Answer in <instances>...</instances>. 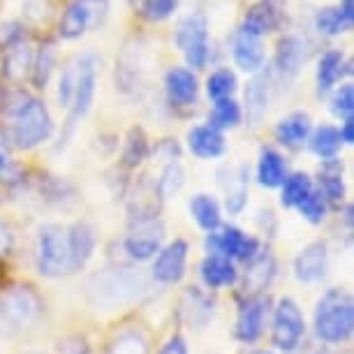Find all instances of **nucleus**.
Masks as SVG:
<instances>
[{
    "mask_svg": "<svg viewBox=\"0 0 354 354\" xmlns=\"http://www.w3.org/2000/svg\"><path fill=\"white\" fill-rule=\"evenodd\" d=\"M0 113L8 121V139L17 149H35L51 137L53 121L42 100L30 97L28 93L17 88L8 93L0 102Z\"/></svg>",
    "mask_w": 354,
    "mask_h": 354,
    "instance_id": "f257e3e1",
    "label": "nucleus"
},
{
    "mask_svg": "<svg viewBox=\"0 0 354 354\" xmlns=\"http://www.w3.org/2000/svg\"><path fill=\"white\" fill-rule=\"evenodd\" d=\"M146 287L149 283L142 273L130 269H109L91 276L86 283V292L95 306L111 310L139 299L146 292Z\"/></svg>",
    "mask_w": 354,
    "mask_h": 354,
    "instance_id": "f03ea898",
    "label": "nucleus"
},
{
    "mask_svg": "<svg viewBox=\"0 0 354 354\" xmlns=\"http://www.w3.org/2000/svg\"><path fill=\"white\" fill-rule=\"evenodd\" d=\"M354 329V304L352 294L336 287L329 290L317 301L315 308V333L319 340L329 345L345 343Z\"/></svg>",
    "mask_w": 354,
    "mask_h": 354,
    "instance_id": "7ed1b4c3",
    "label": "nucleus"
},
{
    "mask_svg": "<svg viewBox=\"0 0 354 354\" xmlns=\"http://www.w3.org/2000/svg\"><path fill=\"white\" fill-rule=\"evenodd\" d=\"M102 65V58L95 51H84L79 53V72H77V82L75 91H72V100L68 106V121H65V130L61 135V144L56 149H63L68 144V139L75 132L77 123H82V118H86V113L91 111L93 100H95L97 91V72Z\"/></svg>",
    "mask_w": 354,
    "mask_h": 354,
    "instance_id": "20e7f679",
    "label": "nucleus"
},
{
    "mask_svg": "<svg viewBox=\"0 0 354 354\" xmlns=\"http://www.w3.org/2000/svg\"><path fill=\"white\" fill-rule=\"evenodd\" d=\"M35 262H37V271L46 278H61L75 273L70 243H68V227L44 225L39 230Z\"/></svg>",
    "mask_w": 354,
    "mask_h": 354,
    "instance_id": "39448f33",
    "label": "nucleus"
},
{
    "mask_svg": "<svg viewBox=\"0 0 354 354\" xmlns=\"http://www.w3.org/2000/svg\"><path fill=\"white\" fill-rule=\"evenodd\" d=\"M106 17L109 0H70L58 24V35L63 39H79L86 32L102 28Z\"/></svg>",
    "mask_w": 354,
    "mask_h": 354,
    "instance_id": "423d86ee",
    "label": "nucleus"
},
{
    "mask_svg": "<svg viewBox=\"0 0 354 354\" xmlns=\"http://www.w3.org/2000/svg\"><path fill=\"white\" fill-rule=\"evenodd\" d=\"M304 333H306V322L299 306L292 299H283L276 308V315H273V329H271L273 345L283 352H294L301 345Z\"/></svg>",
    "mask_w": 354,
    "mask_h": 354,
    "instance_id": "0eeeda50",
    "label": "nucleus"
},
{
    "mask_svg": "<svg viewBox=\"0 0 354 354\" xmlns=\"http://www.w3.org/2000/svg\"><path fill=\"white\" fill-rule=\"evenodd\" d=\"M206 248L211 250V255H223L227 259H250L257 257L259 252V241L257 239L243 234L239 227H223V230L209 232L206 236Z\"/></svg>",
    "mask_w": 354,
    "mask_h": 354,
    "instance_id": "6e6552de",
    "label": "nucleus"
},
{
    "mask_svg": "<svg viewBox=\"0 0 354 354\" xmlns=\"http://www.w3.org/2000/svg\"><path fill=\"white\" fill-rule=\"evenodd\" d=\"M162 239H165V227L158 218L139 220V223H132V230L128 236H125L123 248L132 259L144 262V259H151L156 252H160Z\"/></svg>",
    "mask_w": 354,
    "mask_h": 354,
    "instance_id": "1a4fd4ad",
    "label": "nucleus"
},
{
    "mask_svg": "<svg viewBox=\"0 0 354 354\" xmlns=\"http://www.w3.org/2000/svg\"><path fill=\"white\" fill-rule=\"evenodd\" d=\"M313 53V44L301 35H283L276 44V56H273V68L283 79H294L308 63Z\"/></svg>",
    "mask_w": 354,
    "mask_h": 354,
    "instance_id": "9d476101",
    "label": "nucleus"
},
{
    "mask_svg": "<svg viewBox=\"0 0 354 354\" xmlns=\"http://www.w3.org/2000/svg\"><path fill=\"white\" fill-rule=\"evenodd\" d=\"M185 262H188V243L183 239H176L160 250L153 264V278L162 285H176L185 276Z\"/></svg>",
    "mask_w": 354,
    "mask_h": 354,
    "instance_id": "9b49d317",
    "label": "nucleus"
},
{
    "mask_svg": "<svg viewBox=\"0 0 354 354\" xmlns=\"http://www.w3.org/2000/svg\"><path fill=\"white\" fill-rule=\"evenodd\" d=\"M269 310V299L252 297L243 299L241 310H239L236 326H234V336L241 343H255L264 331V317Z\"/></svg>",
    "mask_w": 354,
    "mask_h": 354,
    "instance_id": "f8f14e48",
    "label": "nucleus"
},
{
    "mask_svg": "<svg viewBox=\"0 0 354 354\" xmlns=\"http://www.w3.org/2000/svg\"><path fill=\"white\" fill-rule=\"evenodd\" d=\"M232 58L234 65L243 72L255 75L264 68V42L262 37L239 28L232 37Z\"/></svg>",
    "mask_w": 354,
    "mask_h": 354,
    "instance_id": "ddd939ff",
    "label": "nucleus"
},
{
    "mask_svg": "<svg viewBox=\"0 0 354 354\" xmlns=\"http://www.w3.org/2000/svg\"><path fill=\"white\" fill-rule=\"evenodd\" d=\"M165 93L174 106H192L199 95L197 75L190 68H169L165 75Z\"/></svg>",
    "mask_w": 354,
    "mask_h": 354,
    "instance_id": "4468645a",
    "label": "nucleus"
},
{
    "mask_svg": "<svg viewBox=\"0 0 354 354\" xmlns=\"http://www.w3.org/2000/svg\"><path fill=\"white\" fill-rule=\"evenodd\" d=\"M162 206V197L158 192L156 181H151V176H142L132 188V195L128 199V211L132 216V223L139 220H156Z\"/></svg>",
    "mask_w": 354,
    "mask_h": 354,
    "instance_id": "2eb2a0df",
    "label": "nucleus"
},
{
    "mask_svg": "<svg viewBox=\"0 0 354 354\" xmlns=\"http://www.w3.org/2000/svg\"><path fill=\"white\" fill-rule=\"evenodd\" d=\"M142 65V44L137 42V37H132L125 42L121 56L116 58V88L123 93L135 91L144 75Z\"/></svg>",
    "mask_w": 354,
    "mask_h": 354,
    "instance_id": "dca6fc26",
    "label": "nucleus"
},
{
    "mask_svg": "<svg viewBox=\"0 0 354 354\" xmlns=\"http://www.w3.org/2000/svg\"><path fill=\"white\" fill-rule=\"evenodd\" d=\"M220 185L225 192V206L230 213H241L248 204V167H225L220 169Z\"/></svg>",
    "mask_w": 354,
    "mask_h": 354,
    "instance_id": "f3484780",
    "label": "nucleus"
},
{
    "mask_svg": "<svg viewBox=\"0 0 354 354\" xmlns=\"http://www.w3.org/2000/svg\"><path fill=\"white\" fill-rule=\"evenodd\" d=\"M345 75H352V63L345 61L343 51L340 49H329L319 56V63H317V75H315V82H317V95L324 97L329 95L333 91L340 79Z\"/></svg>",
    "mask_w": 354,
    "mask_h": 354,
    "instance_id": "a211bd4d",
    "label": "nucleus"
},
{
    "mask_svg": "<svg viewBox=\"0 0 354 354\" xmlns=\"http://www.w3.org/2000/svg\"><path fill=\"white\" fill-rule=\"evenodd\" d=\"M310 130H313V123H310L308 113L292 111L276 123V128H273V137H276V142L283 144L285 149L297 151L308 142Z\"/></svg>",
    "mask_w": 354,
    "mask_h": 354,
    "instance_id": "6ab92c4d",
    "label": "nucleus"
},
{
    "mask_svg": "<svg viewBox=\"0 0 354 354\" xmlns=\"http://www.w3.org/2000/svg\"><path fill=\"white\" fill-rule=\"evenodd\" d=\"M326 264H329V252H326V243L315 241L308 243L294 259V273L301 283H317L324 278Z\"/></svg>",
    "mask_w": 354,
    "mask_h": 354,
    "instance_id": "aec40b11",
    "label": "nucleus"
},
{
    "mask_svg": "<svg viewBox=\"0 0 354 354\" xmlns=\"http://www.w3.org/2000/svg\"><path fill=\"white\" fill-rule=\"evenodd\" d=\"M269 75L255 72L252 79L245 86V118L250 128H259L269 111Z\"/></svg>",
    "mask_w": 354,
    "mask_h": 354,
    "instance_id": "412c9836",
    "label": "nucleus"
},
{
    "mask_svg": "<svg viewBox=\"0 0 354 354\" xmlns=\"http://www.w3.org/2000/svg\"><path fill=\"white\" fill-rule=\"evenodd\" d=\"M174 44L183 53L197 49L202 44H209V17L202 15V12H192V15L183 17L176 24V30H174Z\"/></svg>",
    "mask_w": 354,
    "mask_h": 354,
    "instance_id": "4be33fe9",
    "label": "nucleus"
},
{
    "mask_svg": "<svg viewBox=\"0 0 354 354\" xmlns=\"http://www.w3.org/2000/svg\"><path fill=\"white\" fill-rule=\"evenodd\" d=\"M241 28L257 37L269 35L280 28V10L273 5V0H257L245 10Z\"/></svg>",
    "mask_w": 354,
    "mask_h": 354,
    "instance_id": "5701e85b",
    "label": "nucleus"
},
{
    "mask_svg": "<svg viewBox=\"0 0 354 354\" xmlns=\"http://www.w3.org/2000/svg\"><path fill=\"white\" fill-rule=\"evenodd\" d=\"M42 304H39L37 294L32 292V287H15L8 294V304H5V313L17 326L30 324L32 319L39 315Z\"/></svg>",
    "mask_w": 354,
    "mask_h": 354,
    "instance_id": "b1692460",
    "label": "nucleus"
},
{
    "mask_svg": "<svg viewBox=\"0 0 354 354\" xmlns=\"http://www.w3.org/2000/svg\"><path fill=\"white\" fill-rule=\"evenodd\" d=\"M188 149L192 151V156L202 158V160H211V158H220L227 149L225 135L216 128L206 125H195V128L188 130Z\"/></svg>",
    "mask_w": 354,
    "mask_h": 354,
    "instance_id": "393cba45",
    "label": "nucleus"
},
{
    "mask_svg": "<svg viewBox=\"0 0 354 354\" xmlns=\"http://www.w3.org/2000/svg\"><path fill=\"white\" fill-rule=\"evenodd\" d=\"M273 273H276V262L271 255H257L255 259H250L241 285V299L262 297V292L273 280Z\"/></svg>",
    "mask_w": 354,
    "mask_h": 354,
    "instance_id": "a878e982",
    "label": "nucleus"
},
{
    "mask_svg": "<svg viewBox=\"0 0 354 354\" xmlns=\"http://www.w3.org/2000/svg\"><path fill=\"white\" fill-rule=\"evenodd\" d=\"M32 56H35V49L30 46L28 37L8 46L3 53V63H0L3 65V75L12 79V82H21L26 75H30Z\"/></svg>",
    "mask_w": 354,
    "mask_h": 354,
    "instance_id": "bb28decb",
    "label": "nucleus"
},
{
    "mask_svg": "<svg viewBox=\"0 0 354 354\" xmlns=\"http://www.w3.org/2000/svg\"><path fill=\"white\" fill-rule=\"evenodd\" d=\"M319 195L324 202L333 206H340L345 199V183H343V162L338 158L322 160V169H319Z\"/></svg>",
    "mask_w": 354,
    "mask_h": 354,
    "instance_id": "cd10ccee",
    "label": "nucleus"
},
{
    "mask_svg": "<svg viewBox=\"0 0 354 354\" xmlns=\"http://www.w3.org/2000/svg\"><path fill=\"white\" fill-rule=\"evenodd\" d=\"M68 243H70V255L75 273L82 271L86 262L91 259L93 250H95V234L86 223H75L68 227Z\"/></svg>",
    "mask_w": 354,
    "mask_h": 354,
    "instance_id": "c85d7f7f",
    "label": "nucleus"
},
{
    "mask_svg": "<svg viewBox=\"0 0 354 354\" xmlns=\"http://www.w3.org/2000/svg\"><path fill=\"white\" fill-rule=\"evenodd\" d=\"M202 280L206 287L218 290V287H227L232 283H236V266L232 264V259H227L223 255H209L199 266Z\"/></svg>",
    "mask_w": 354,
    "mask_h": 354,
    "instance_id": "c756f323",
    "label": "nucleus"
},
{
    "mask_svg": "<svg viewBox=\"0 0 354 354\" xmlns=\"http://www.w3.org/2000/svg\"><path fill=\"white\" fill-rule=\"evenodd\" d=\"M181 313H183L185 322L199 329V326H204L213 317V299L206 297L197 287H190V290L183 294Z\"/></svg>",
    "mask_w": 354,
    "mask_h": 354,
    "instance_id": "7c9ffc66",
    "label": "nucleus"
},
{
    "mask_svg": "<svg viewBox=\"0 0 354 354\" xmlns=\"http://www.w3.org/2000/svg\"><path fill=\"white\" fill-rule=\"evenodd\" d=\"M287 176V165L285 158L273 149H262L259 153V162H257V181L264 188H278L283 185Z\"/></svg>",
    "mask_w": 354,
    "mask_h": 354,
    "instance_id": "2f4dec72",
    "label": "nucleus"
},
{
    "mask_svg": "<svg viewBox=\"0 0 354 354\" xmlns=\"http://www.w3.org/2000/svg\"><path fill=\"white\" fill-rule=\"evenodd\" d=\"M53 68H56V44L46 39V42L37 46L35 56H32V65H30V82L37 91L46 88Z\"/></svg>",
    "mask_w": 354,
    "mask_h": 354,
    "instance_id": "473e14b6",
    "label": "nucleus"
},
{
    "mask_svg": "<svg viewBox=\"0 0 354 354\" xmlns=\"http://www.w3.org/2000/svg\"><path fill=\"white\" fill-rule=\"evenodd\" d=\"M313 24H315V30L324 37H338V35H343V32L352 30V26H354L352 21H347L338 5L319 8L315 12V21Z\"/></svg>",
    "mask_w": 354,
    "mask_h": 354,
    "instance_id": "72a5a7b5",
    "label": "nucleus"
},
{
    "mask_svg": "<svg viewBox=\"0 0 354 354\" xmlns=\"http://www.w3.org/2000/svg\"><path fill=\"white\" fill-rule=\"evenodd\" d=\"M151 153V144H149V137L142 128H130L128 137H125V144H123V153H121V165L125 169H135L149 158Z\"/></svg>",
    "mask_w": 354,
    "mask_h": 354,
    "instance_id": "f704fd0d",
    "label": "nucleus"
},
{
    "mask_svg": "<svg viewBox=\"0 0 354 354\" xmlns=\"http://www.w3.org/2000/svg\"><path fill=\"white\" fill-rule=\"evenodd\" d=\"M190 213L204 232H216L220 227V206L206 192H199L190 199Z\"/></svg>",
    "mask_w": 354,
    "mask_h": 354,
    "instance_id": "c9c22d12",
    "label": "nucleus"
},
{
    "mask_svg": "<svg viewBox=\"0 0 354 354\" xmlns=\"http://www.w3.org/2000/svg\"><path fill=\"white\" fill-rule=\"evenodd\" d=\"M241 118H243L241 104H239L234 97H227V100H218V102H213L209 125L220 130V132H225V130L236 128V125L241 123Z\"/></svg>",
    "mask_w": 354,
    "mask_h": 354,
    "instance_id": "e433bc0d",
    "label": "nucleus"
},
{
    "mask_svg": "<svg viewBox=\"0 0 354 354\" xmlns=\"http://www.w3.org/2000/svg\"><path fill=\"white\" fill-rule=\"evenodd\" d=\"M308 146L315 156H319L322 160H329V158H336V153L340 151L343 142H340L338 128H333V125H319L317 130H310Z\"/></svg>",
    "mask_w": 354,
    "mask_h": 354,
    "instance_id": "4c0bfd02",
    "label": "nucleus"
},
{
    "mask_svg": "<svg viewBox=\"0 0 354 354\" xmlns=\"http://www.w3.org/2000/svg\"><path fill=\"white\" fill-rule=\"evenodd\" d=\"M128 3L137 17L151 24H160L169 19L178 8V0H128Z\"/></svg>",
    "mask_w": 354,
    "mask_h": 354,
    "instance_id": "58836bf2",
    "label": "nucleus"
},
{
    "mask_svg": "<svg viewBox=\"0 0 354 354\" xmlns=\"http://www.w3.org/2000/svg\"><path fill=\"white\" fill-rule=\"evenodd\" d=\"M313 190V181L308 174L304 171H294L290 176H285L283 181V195H280V202L283 206H299L304 202L306 197H308V192Z\"/></svg>",
    "mask_w": 354,
    "mask_h": 354,
    "instance_id": "ea45409f",
    "label": "nucleus"
},
{
    "mask_svg": "<svg viewBox=\"0 0 354 354\" xmlns=\"http://www.w3.org/2000/svg\"><path fill=\"white\" fill-rule=\"evenodd\" d=\"M0 181L5 185H19L26 181V174L21 165L12 158V144L3 130H0Z\"/></svg>",
    "mask_w": 354,
    "mask_h": 354,
    "instance_id": "a19ab883",
    "label": "nucleus"
},
{
    "mask_svg": "<svg viewBox=\"0 0 354 354\" xmlns=\"http://www.w3.org/2000/svg\"><path fill=\"white\" fill-rule=\"evenodd\" d=\"M236 86H239V79L230 68H220L216 72H211L209 79H206V93H209V97L213 102L232 97L234 93H236Z\"/></svg>",
    "mask_w": 354,
    "mask_h": 354,
    "instance_id": "79ce46f5",
    "label": "nucleus"
},
{
    "mask_svg": "<svg viewBox=\"0 0 354 354\" xmlns=\"http://www.w3.org/2000/svg\"><path fill=\"white\" fill-rule=\"evenodd\" d=\"M183 183H185V169L178 160H169V162L165 165L162 174H160V178L156 181L158 192L162 199H169L176 195V192L183 188Z\"/></svg>",
    "mask_w": 354,
    "mask_h": 354,
    "instance_id": "37998d69",
    "label": "nucleus"
},
{
    "mask_svg": "<svg viewBox=\"0 0 354 354\" xmlns=\"http://www.w3.org/2000/svg\"><path fill=\"white\" fill-rule=\"evenodd\" d=\"M297 209L301 211V216L313 225L322 223L324 216H326V202H324V197L319 195L317 190H310L308 197H306L304 202L297 206Z\"/></svg>",
    "mask_w": 354,
    "mask_h": 354,
    "instance_id": "c03bdc74",
    "label": "nucleus"
},
{
    "mask_svg": "<svg viewBox=\"0 0 354 354\" xmlns=\"http://www.w3.org/2000/svg\"><path fill=\"white\" fill-rule=\"evenodd\" d=\"M109 354H149V345L139 333H123L111 343Z\"/></svg>",
    "mask_w": 354,
    "mask_h": 354,
    "instance_id": "a18cd8bd",
    "label": "nucleus"
},
{
    "mask_svg": "<svg viewBox=\"0 0 354 354\" xmlns=\"http://www.w3.org/2000/svg\"><path fill=\"white\" fill-rule=\"evenodd\" d=\"M331 109L336 116L345 118H352V111H354V88L352 84H343L340 88H336L331 97Z\"/></svg>",
    "mask_w": 354,
    "mask_h": 354,
    "instance_id": "49530a36",
    "label": "nucleus"
},
{
    "mask_svg": "<svg viewBox=\"0 0 354 354\" xmlns=\"http://www.w3.org/2000/svg\"><path fill=\"white\" fill-rule=\"evenodd\" d=\"M21 39H26V26L21 21H8L0 26V49H8Z\"/></svg>",
    "mask_w": 354,
    "mask_h": 354,
    "instance_id": "de8ad7c7",
    "label": "nucleus"
},
{
    "mask_svg": "<svg viewBox=\"0 0 354 354\" xmlns=\"http://www.w3.org/2000/svg\"><path fill=\"white\" fill-rule=\"evenodd\" d=\"M56 354H88V343L82 336H68L58 343Z\"/></svg>",
    "mask_w": 354,
    "mask_h": 354,
    "instance_id": "09e8293b",
    "label": "nucleus"
},
{
    "mask_svg": "<svg viewBox=\"0 0 354 354\" xmlns=\"http://www.w3.org/2000/svg\"><path fill=\"white\" fill-rule=\"evenodd\" d=\"M15 248V234L8 225L0 223V257H8Z\"/></svg>",
    "mask_w": 354,
    "mask_h": 354,
    "instance_id": "8fccbe9b",
    "label": "nucleus"
},
{
    "mask_svg": "<svg viewBox=\"0 0 354 354\" xmlns=\"http://www.w3.org/2000/svg\"><path fill=\"white\" fill-rule=\"evenodd\" d=\"M160 354H188V345H185V340L181 336H171L162 345Z\"/></svg>",
    "mask_w": 354,
    "mask_h": 354,
    "instance_id": "3c124183",
    "label": "nucleus"
},
{
    "mask_svg": "<svg viewBox=\"0 0 354 354\" xmlns=\"http://www.w3.org/2000/svg\"><path fill=\"white\" fill-rule=\"evenodd\" d=\"M156 153H167V160H178V144H176V139H165V142H160Z\"/></svg>",
    "mask_w": 354,
    "mask_h": 354,
    "instance_id": "603ef678",
    "label": "nucleus"
},
{
    "mask_svg": "<svg viewBox=\"0 0 354 354\" xmlns=\"http://www.w3.org/2000/svg\"><path fill=\"white\" fill-rule=\"evenodd\" d=\"M338 135H340V142L343 144H352L354 142V121L352 118H345L338 128Z\"/></svg>",
    "mask_w": 354,
    "mask_h": 354,
    "instance_id": "864d4df0",
    "label": "nucleus"
},
{
    "mask_svg": "<svg viewBox=\"0 0 354 354\" xmlns=\"http://www.w3.org/2000/svg\"><path fill=\"white\" fill-rule=\"evenodd\" d=\"M338 8H340V12L345 15L347 21H352V24H354V0H340Z\"/></svg>",
    "mask_w": 354,
    "mask_h": 354,
    "instance_id": "5fc2aeb1",
    "label": "nucleus"
},
{
    "mask_svg": "<svg viewBox=\"0 0 354 354\" xmlns=\"http://www.w3.org/2000/svg\"><path fill=\"white\" fill-rule=\"evenodd\" d=\"M345 223H347V227H352V206L350 204L345 206Z\"/></svg>",
    "mask_w": 354,
    "mask_h": 354,
    "instance_id": "6e6d98bb",
    "label": "nucleus"
},
{
    "mask_svg": "<svg viewBox=\"0 0 354 354\" xmlns=\"http://www.w3.org/2000/svg\"><path fill=\"white\" fill-rule=\"evenodd\" d=\"M250 354H273V352H269V350H255V352H250Z\"/></svg>",
    "mask_w": 354,
    "mask_h": 354,
    "instance_id": "4d7b16f0",
    "label": "nucleus"
},
{
    "mask_svg": "<svg viewBox=\"0 0 354 354\" xmlns=\"http://www.w3.org/2000/svg\"><path fill=\"white\" fill-rule=\"evenodd\" d=\"M0 63H3V53H0ZM0 75H3V65H0Z\"/></svg>",
    "mask_w": 354,
    "mask_h": 354,
    "instance_id": "13d9d810",
    "label": "nucleus"
}]
</instances>
